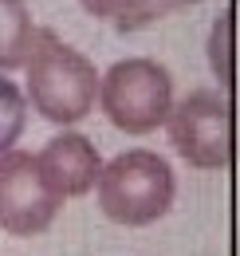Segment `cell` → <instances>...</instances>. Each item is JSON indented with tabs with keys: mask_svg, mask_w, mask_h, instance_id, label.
<instances>
[{
	"mask_svg": "<svg viewBox=\"0 0 240 256\" xmlns=\"http://www.w3.org/2000/svg\"><path fill=\"white\" fill-rule=\"evenodd\" d=\"M36 162H40L48 186L60 193L63 201L67 197H87L94 190V182H98V170H102V158H98L94 142H90L87 134H79V130L56 134L36 154Z\"/></svg>",
	"mask_w": 240,
	"mask_h": 256,
	"instance_id": "obj_6",
	"label": "cell"
},
{
	"mask_svg": "<svg viewBox=\"0 0 240 256\" xmlns=\"http://www.w3.org/2000/svg\"><path fill=\"white\" fill-rule=\"evenodd\" d=\"M209 56H212V71H216V79L228 87V12H224V16L216 20V28H212Z\"/></svg>",
	"mask_w": 240,
	"mask_h": 256,
	"instance_id": "obj_10",
	"label": "cell"
},
{
	"mask_svg": "<svg viewBox=\"0 0 240 256\" xmlns=\"http://www.w3.org/2000/svg\"><path fill=\"white\" fill-rule=\"evenodd\" d=\"M201 0H138L126 16L114 20V28L122 36L126 32H138V28H150L158 20H166V16H174V12H185V8H197Z\"/></svg>",
	"mask_w": 240,
	"mask_h": 256,
	"instance_id": "obj_9",
	"label": "cell"
},
{
	"mask_svg": "<svg viewBox=\"0 0 240 256\" xmlns=\"http://www.w3.org/2000/svg\"><path fill=\"white\" fill-rule=\"evenodd\" d=\"M98 209L114 224L142 228V224L162 221L174 209L178 197V178L174 166L158 150H122L98 170Z\"/></svg>",
	"mask_w": 240,
	"mask_h": 256,
	"instance_id": "obj_2",
	"label": "cell"
},
{
	"mask_svg": "<svg viewBox=\"0 0 240 256\" xmlns=\"http://www.w3.org/2000/svg\"><path fill=\"white\" fill-rule=\"evenodd\" d=\"M98 102L114 130L150 134L166 126V114L174 106V75L146 56L118 60L98 79Z\"/></svg>",
	"mask_w": 240,
	"mask_h": 256,
	"instance_id": "obj_3",
	"label": "cell"
},
{
	"mask_svg": "<svg viewBox=\"0 0 240 256\" xmlns=\"http://www.w3.org/2000/svg\"><path fill=\"white\" fill-rule=\"evenodd\" d=\"M36 40V24L24 0H0V71L24 67Z\"/></svg>",
	"mask_w": 240,
	"mask_h": 256,
	"instance_id": "obj_7",
	"label": "cell"
},
{
	"mask_svg": "<svg viewBox=\"0 0 240 256\" xmlns=\"http://www.w3.org/2000/svg\"><path fill=\"white\" fill-rule=\"evenodd\" d=\"M24 122H28V98L20 95V87L8 75H0V154L16 146Z\"/></svg>",
	"mask_w": 240,
	"mask_h": 256,
	"instance_id": "obj_8",
	"label": "cell"
},
{
	"mask_svg": "<svg viewBox=\"0 0 240 256\" xmlns=\"http://www.w3.org/2000/svg\"><path fill=\"white\" fill-rule=\"evenodd\" d=\"M166 134L181 162L197 170H224L232 158V110L220 91L197 87L166 114Z\"/></svg>",
	"mask_w": 240,
	"mask_h": 256,
	"instance_id": "obj_4",
	"label": "cell"
},
{
	"mask_svg": "<svg viewBox=\"0 0 240 256\" xmlns=\"http://www.w3.org/2000/svg\"><path fill=\"white\" fill-rule=\"evenodd\" d=\"M63 197L44 178L32 150L0 154V228L12 236H40L60 217Z\"/></svg>",
	"mask_w": 240,
	"mask_h": 256,
	"instance_id": "obj_5",
	"label": "cell"
},
{
	"mask_svg": "<svg viewBox=\"0 0 240 256\" xmlns=\"http://www.w3.org/2000/svg\"><path fill=\"white\" fill-rule=\"evenodd\" d=\"M79 4H83V12H90L94 20H118L138 0H79Z\"/></svg>",
	"mask_w": 240,
	"mask_h": 256,
	"instance_id": "obj_11",
	"label": "cell"
},
{
	"mask_svg": "<svg viewBox=\"0 0 240 256\" xmlns=\"http://www.w3.org/2000/svg\"><path fill=\"white\" fill-rule=\"evenodd\" d=\"M24 71H28V102L48 122L75 126L94 110L98 71L83 52L63 44L52 28H36Z\"/></svg>",
	"mask_w": 240,
	"mask_h": 256,
	"instance_id": "obj_1",
	"label": "cell"
}]
</instances>
